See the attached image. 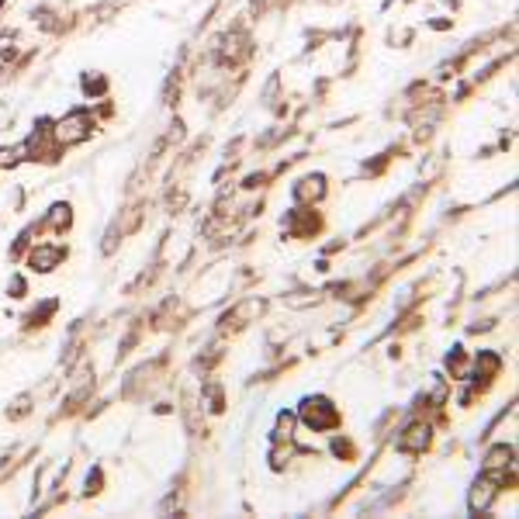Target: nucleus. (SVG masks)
<instances>
[{
  "label": "nucleus",
  "mask_w": 519,
  "mask_h": 519,
  "mask_svg": "<svg viewBox=\"0 0 519 519\" xmlns=\"http://www.w3.org/2000/svg\"><path fill=\"white\" fill-rule=\"evenodd\" d=\"M305 422L309 426H315V429H322V426H329L333 419H336V412H333V405L326 402V398H315V402H305Z\"/></svg>",
  "instance_id": "obj_1"
},
{
  "label": "nucleus",
  "mask_w": 519,
  "mask_h": 519,
  "mask_svg": "<svg viewBox=\"0 0 519 519\" xmlns=\"http://www.w3.org/2000/svg\"><path fill=\"white\" fill-rule=\"evenodd\" d=\"M83 135H87V118H83V114H73V118H66V122L59 125V139H63V142H77Z\"/></svg>",
  "instance_id": "obj_2"
},
{
  "label": "nucleus",
  "mask_w": 519,
  "mask_h": 519,
  "mask_svg": "<svg viewBox=\"0 0 519 519\" xmlns=\"http://www.w3.org/2000/svg\"><path fill=\"white\" fill-rule=\"evenodd\" d=\"M509 457H513V454H509L505 446H498V450H492V454H488V467H502V464H509Z\"/></svg>",
  "instance_id": "obj_3"
}]
</instances>
